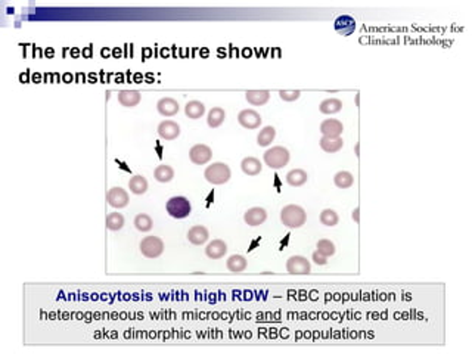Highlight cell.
I'll return each mask as SVG.
<instances>
[{"mask_svg": "<svg viewBox=\"0 0 472 354\" xmlns=\"http://www.w3.org/2000/svg\"><path fill=\"white\" fill-rule=\"evenodd\" d=\"M281 221L289 229H300L307 221V213L300 205H285L281 211Z\"/></svg>", "mask_w": 472, "mask_h": 354, "instance_id": "1", "label": "cell"}, {"mask_svg": "<svg viewBox=\"0 0 472 354\" xmlns=\"http://www.w3.org/2000/svg\"><path fill=\"white\" fill-rule=\"evenodd\" d=\"M204 177L211 185H225L232 177L229 165L225 163H213L208 165L204 171Z\"/></svg>", "mask_w": 472, "mask_h": 354, "instance_id": "2", "label": "cell"}, {"mask_svg": "<svg viewBox=\"0 0 472 354\" xmlns=\"http://www.w3.org/2000/svg\"><path fill=\"white\" fill-rule=\"evenodd\" d=\"M289 158H291L289 150L286 149V148H283V146H273V148L266 150L264 155H263L264 164L267 167H270L271 170H281V168H283L286 164L289 163Z\"/></svg>", "mask_w": 472, "mask_h": 354, "instance_id": "3", "label": "cell"}, {"mask_svg": "<svg viewBox=\"0 0 472 354\" xmlns=\"http://www.w3.org/2000/svg\"><path fill=\"white\" fill-rule=\"evenodd\" d=\"M167 213L173 218H186L192 211V205L185 196H173L167 201Z\"/></svg>", "mask_w": 472, "mask_h": 354, "instance_id": "4", "label": "cell"}, {"mask_svg": "<svg viewBox=\"0 0 472 354\" xmlns=\"http://www.w3.org/2000/svg\"><path fill=\"white\" fill-rule=\"evenodd\" d=\"M140 252L146 259H158L164 252V242L158 236H146L140 241Z\"/></svg>", "mask_w": 472, "mask_h": 354, "instance_id": "5", "label": "cell"}, {"mask_svg": "<svg viewBox=\"0 0 472 354\" xmlns=\"http://www.w3.org/2000/svg\"><path fill=\"white\" fill-rule=\"evenodd\" d=\"M211 158H213V150L210 146L203 145V143L193 145L189 150V160L195 165H204V164L210 163Z\"/></svg>", "mask_w": 472, "mask_h": 354, "instance_id": "6", "label": "cell"}, {"mask_svg": "<svg viewBox=\"0 0 472 354\" xmlns=\"http://www.w3.org/2000/svg\"><path fill=\"white\" fill-rule=\"evenodd\" d=\"M286 270L289 274H309L311 272L310 261L303 256H292L286 261Z\"/></svg>", "mask_w": 472, "mask_h": 354, "instance_id": "7", "label": "cell"}, {"mask_svg": "<svg viewBox=\"0 0 472 354\" xmlns=\"http://www.w3.org/2000/svg\"><path fill=\"white\" fill-rule=\"evenodd\" d=\"M261 115L254 111V109H243L238 114V123L242 125L243 129H248V130H254L258 129L261 125Z\"/></svg>", "mask_w": 472, "mask_h": 354, "instance_id": "8", "label": "cell"}, {"mask_svg": "<svg viewBox=\"0 0 472 354\" xmlns=\"http://www.w3.org/2000/svg\"><path fill=\"white\" fill-rule=\"evenodd\" d=\"M107 201H108V204L112 207V208H117V210H120V208H124V207H127L129 205V193L124 191L122 188H112V189H109L108 193H107Z\"/></svg>", "mask_w": 472, "mask_h": 354, "instance_id": "9", "label": "cell"}, {"mask_svg": "<svg viewBox=\"0 0 472 354\" xmlns=\"http://www.w3.org/2000/svg\"><path fill=\"white\" fill-rule=\"evenodd\" d=\"M158 135L164 140H175L180 136V125L173 120H164L158 124Z\"/></svg>", "mask_w": 472, "mask_h": 354, "instance_id": "10", "label": "cell"}, {"mask_svg": "<svg viewBox=\"0 0 472 354\" xmlns=\"http://www.w3.org/2000/svg\"><path fill=\"white\" fill-rule=\"evenodd\" d=\"M266 218H267V211H266L264 208H261V207H253V208H250V210L243 214L245 223H246L248 226H253V227L263 224V223L266 221Z\"/></svg>", "mask_w": 472, "mask_h": 354, "instance_id": "11", "label": "cell"}, {"mask_svg": "<svg viewBox=\"0 0 472 354\" xmlns=\"http://www.w3.org/2000/svg\"><path fill=\"white\" fill-rule=\"evenodd\" d=\"M226 252H228V245H226V242L221 241V239H214V241H211V242L207 245V248H205L207 257L211 260L223 259V257L226 256Z\"/></svg>", "mask_w": 472, "mask_h": 354, "instance_id": "12", "label": "cell"}, {"mask_svg": "<svg viewBox=\"0 0 472 354\" xmlns=\"http://www.w3.org/2000/svg\"><path fill=\"white\" fill-rule=\"evenodd\" d=\"M335 30L341 36H351L356 30V21L349 15H341L335 19Z\"/></svg>", "mask_w": 472, "mask_h": 354, "instance_id": "13", "label": "cell"}, {"mask_svg": "<svg viewBox=\"0 0 472 354\" xmlns=\"http://www.w3.org/2000/svg\"><path fill=\"white\" fill-rule=\"evenodd\" d=\"M342 130H344V125L341 121L334 120V118H328L320 124V132L324 136L328 137H339L342 135Z\"/></svg>", "mask_w": 472, "mask_h": 354, "instance_id": "14", "label": "cell"}, {"mask_svg": "<svg viewBox=\"0 0 472 354\" xmlns=\"http://www.w3.org/2000/svg\"><path fill=\"white\" fill-rule=\"evenodd\" d=\"M157 109L162 117H173L179 112V102L173 97H162L157 104Z\"/></svg>", "mask_w": 472, "mask_h": 354, "instance_id": "15", "label": "cell"}, {"mask_svg": "<svg viewBox=\"0 0 472 354\" xmlns=\"http://www.w3.org/2000/svg\"><path fill=\"white\" fill-rule=\"evenodd\" d=\"M210 235L207 227L204 226H193L188 232V241L193 245H204L208 241Z\"/></svg>", "mask_w": 472, "mask_h": 354, "instance_id": "16", "label": "cell"}, {"mask_svg": "<svg viewBox=\"0 0 472 354\" xmlns=\"http://www.w3.org/2000/svg\"><path fill=\"white\" fill-rule=\"evenodd\" d=\"M142 100V95L137 90H121L118 93V102L126 108H133Z\"/></svg>", "mask_w": 472, "mask_h": 354, "instance_id": "17", "label": "cell"}, {"mask_svg": "<svg viewBox=\"0 0 472 354\" xmlns=\"http://www.w3.org/2000/svg\"><path fill=\"white\" fill-rule=\"evenodd\" d=\"M245 99L248 100V104L254 107H261L269 102L270 92L269 90H248L245 93Z\"/></svg>", "mask_w": 472, "mask_h": 354, "instance_id": "18", "label": "cell"}, {"mask_svg": "<svg viewBox=\"0 0 472 354\" xmlns=\"http://www.w3.org/2000/svg\"><path fill=\"white\" fill-rule=\"evenodd\" d=\"M241 168L246 176H257L261 173L263 165L260 163V160H257L256 157H246L243 158L241 163Z\"/></svg>", "mask_w": 472, "mask_h": 354, "instance_id": "19", "label": "cell"}, {"mask_svg": "<svg viewBox=\"0 0 472 354\" xmlns=\"http://www.w3.org/2000/svg\"><path fill=\"white\" fill-rule=\"evenodd\" d=\"M319 145H320V148H322L325 152H328V154H335V152H338V150L342 149L344 142H342V139H341V137L324 136L322 139H320Z\"/></svg>", "mask_w": 472, "mask_h": 354, "instance_id": "20", "label": "cell"}, {"mask_svg": "<svg viewBox=\"0 0 472 354\" xmlns=\"http://www.w3.org/2000/svg\"><path fill=\"white\" fill-rule=\"evenodd\" d=\"M307 180H309L307 173H306L304 170H301V168L291 170V171L286 174V182H288V185L292 186V188H300V186H303L304 183H307Z\"/></svg>", "mask_w": 472, "mask_h": 354, "instance_id": "21", "label": "cell"}, {"mask_svg": "<svg viewBox=\"0 0 472 354\" xmlns=\"http://www.w3.org/2000/svg\"><path fill=\"white\" fill-rule=\"evenodd\" d=\"M342 109V102L337 99V97H329V99H325L320 102L319 105V111L322 114L326 115H332V114H337Z\"/></svg>", "mask_w": 472, "mask_h": 354, "instance_id": "22", "label": "cell"}, {"mask_svg": "<svg viewBox=\"0 0 472 354\" xmlns=\"http://www.w3.org/2000/svg\"><path fill=\"white\" fill-rule=\"evenodd\" d=\"M246 266H248L246 259L243 256H241V254L230 256L228 261H226V267L232 273H242L246 269Z\"/></svg>", "mask_w": 472, "mask_h": 354, "instance_id": "23", "label": "cell"}, {"mask_svg": "<svg viewBox=\"0 0 472 354\" xmlns=\"http://www.w3.org/2000/svg\"><path fill=\"white\" fill-rule=\"evenodd\" d=\"M173 177H175V170L167 164H161L154 170V179L160 183H168L173 180Z\"/></svg>", "mask_w": 472, "mask_h": 354, "instance_id": "24", "label": "cell"}, {"mask_svg": "<svg viewBox=\"0 0 472 354\" xmlns=\"http://www.w3.org/2000/svg\"><path fill=\"white\" fill-rule=\"evenodd\" d=\"M185 114L190 120H198L205 114V105L200 100H190L185 107Z\"/></svg>", "mask_w": 472, "mask_h": 354, "instance_id": "25", "label": "cell"}, {"mask_svg": "<svg viewBox=\"0 0 472 354\" xmlns=\"http://www.w3.org/2000/svg\"><path fill=\"white\" fill-rule=\"evenodd\" d=\"M129 189L135 195H143L148 191V180L143 176H133L129 180Z\"/></svg>", "mask_w": 472, "mask_h": 354, "instance_id": "26", "label": "cell"}, {"mask_svg": "<svg viewBox=\"0 0 472 354\" xmlns=\"http://www.w3.org/2000/svg\"><path fill=\"white\" fill-rule=\"evenodd\" d=\"M225 118H226V112L225 109L216 107L208 112V117H207V123L211 129H217L220 127L221 124L225 123Z\"/></svg>", "mask_w": 472, "mask_h": 354, "instance_id": "27", "label": "cell"}, {"mask_svg": "<svg viewBox=\"0 0 472 354\" xmlns=\"http://www.w3.org/2000/svg\"><path fill=\"white\" fill-rule=\"evenodd\" d=\"M334 183L339 189H349L354 183V176L350 171H338L334 177Z\"/></svg>", "mask_w": 472, "mask_h": 354, "instance_id": "28", "label": "cell"}, {"mask_svg": "<svg viewBox=\"0 0 472 354\" xmlns=\"http://www.w3.org/2000/svg\"><path fill=\"white\" fill-rule=\"evenodd\" d=\"M275 136H276L275 127H271V125L264 127V129L258 133V136H257V143H258V146H269L270 143L275 140Z\"/></svg>", "mask_w": 472, "mask_h": 354, "instance_id": "29", "label": "cell"}, {"mask_svg": "<svg viewBox=\"0 0 472 354\" xmlns=\"http://www.w3.org/2000/svg\"><path fill=\"white\" fill-rule=\"evenodd\" d=\"M320 223L325 224V226H328V227H334V226H337L338 221H339V217H338V214L334 211V210H331V208H326L324 210L322 213H320Z\"/></svg>", "mask_w": 472, "mask_h": 354, "instance_id": "30", "label": "cell"}, {"mask_svg": "<svg viewBox=\"0 0 472 354\" xmlns=\"http://www.w3.org/2000/svg\"><path fill=\"white\" fill-rule=\"evenodd\" d=\"M135 226L139 232H149L154 227V221L148 214H137L135 217Z\"/></svg>", "mask_w": 472, "mask_h": 354, "instance_id": "31", "label": "cell"}, {"mask_svg": "<svg viewBox=\"0 0 472 354\" xmlns=\"http://www.w3.org/2000/svg\"><path fill=\"white\" fill-rule=\"evenodd\" d=\"M122 226H124L122 214H120V213H111V214L107 216V227H108L109 231H120V229H122Z\"/></svg>", "mask_w": 472, "mask_h": 354, "instance_id": "32", "label": "cell"}, {"mask_svg": "<svg viewBox=\"0 0 472 354\" xmlns=\"http://www.w3.org/2000/svg\"><path fill=\"white\" fill-rule=\"evenodd\" d=\"M316 246H317V252L325 256V257H332V256L335 254V245H334V242L329 241V239H320V241H317V245Z\"/></svg>", "mask_w": 472, "mask_h": 354, "instance_id": "33", "label": "cell"}, {"mask_svg": "<svg viewBox=\"0 0 472 354\" xmlns=\"http://www.w3.org/2000/svg\"><path fill=\"white\" fill-rule=\"evenodd\" d=\"M300 96H301L300 90H281L279 92V97L282 100H285V102H294V100H297Z\"/></svg>", "mask_w": 472, "mask_h": 354, "instance_id": "34", "label": "cell"}, {"mask_svg": "<svg viewBox=\"0 0 472 354\" xmlns=\"http://www.w3.org/2000/svg\"><path fill=\"white\" fill-rule=\"evenodd\" d=\"M311 257H313V261H314L316 264H319V266H325V264L328 263V257H325V256H322V254H319L317 251H314Z\"/></svg>", "mask_w": 472, "mask_h": 354, "instance_id": "35", "label": "cell"}, {"mask_svg": "<svg viewBox=\"0 0 472 354\" xmlns=\"http://www.w3.org/2000/svg\"><path fill=\"white\" fill-rule=\"evenodd\" d=\"M83 56H87V58H90V56H92V46H89L87 49H84V50H83Z\"/></svg>", "mask_w": 472, "mask_h": 354, "instance_id": "36", "label": "cell"}, {"mask_svg": "<svg viewBox=\"0 0 472 354\" xmlns=\"http://www.w3.org/2000/svg\"><path fill=\"white\" fill-rule=\"evenodd\" d=\"M359 213H360V210H359V208H356V210L353 211V218H354L357 223H359Z\"/></svg>", "mask_w": 472, "mask_h": 354, "instance_id": "37", "label": "cell"}, {"mask_svg": "<svg viewBox=\"0 0 472 354\" xmlns=\"http://www.w3.org/2000/svg\"><path fill=\"white\" fill-rule=\"evenodd\" d=\"M19 79H21V82L26 83L27 82V74H21V77H19Z\"/></svg>", "mask_w": 472, "mask_h": 354, "instance_id": "38", "label": "cell"}, {"mask_svg": "<svg viewBox=\"0 0 472 354\" xmlns=\"http://www.w3.org/2000/svg\"><path fill=\"white\" fill-rule=\"evenodd\" d=\"M64 79H65L67 82H69V80H72V77H71L69 74H65V75H64Z\"/></svg>", "mask_w": 472, "mask_h": 354, "instance_id": "39", "label": "cell"}, {"mask_svg": "<svg viewBox=\"0 0 472 354\" xmlns=\"http://www.w3.org/2000/svg\"><path fill=\"white\" fill-rule=\"evenodd\" d=\"M72 55H74V56H77V55H79V50H77V49H74V50H72Z\"/></svg>", "mask_w": 472, "mask_h": 354, "instance_id": "40", "label": "cell"}]
</instances>
